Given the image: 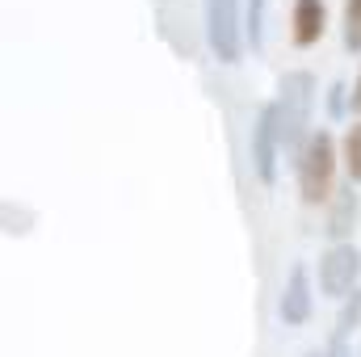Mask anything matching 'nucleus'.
<instances>
[{"label":"nucleus","instance_id":"nucleus-1","mask_svg":"<svg viewBox=\"0 0 361 357\" xmlns=\"http://www.w3.org/2000/svg\"><path fill=\"white\" fill-rule=\"evenodd\" d=\"M277 139H281V156L298 160L302 143L311 139V109H315V76L307 68H290L277 80Z\"/></svg>","mask_w":361,"mask_h":357},{"label":"nucleus","instance_id":"nucleus-2","mask_svg":"<svg viewBox=\"0 0 361 357\" xmlns=\"http://www.w3.org/2000/svg\"><path fill=\"white\" fill-rule=\"evenodd\" d=\"M336 139L319 126L311 131V139L302 143L298 160H294V177H298V198L307 206H319V202H332V177H336Z\"/></svg>","mask_w":361,"mask_h":357},{"label":"nucleus","instance_id":"nucleus-3","mask_svg":"<svg viewBox=\"0 0 361 357\" xmlns=\"http://www.w3.org/2000/svg\"><path fill=\"white\" fill-rule=\"evenodd\" d=\"M206 47L219 63L244 59V0H206Z\"/></svg>","mask_w":361,"mask_h":357},{"label":"nucleus","instance_id":"nucleus-4","mask_svg":"<svg viewBox=\"0 0 361 357\" xmlns=\"http://www.w3.org/2000/svg\"><path fill=\"white\" fill-rule=\"evenodd\" d=\"M252 173L261 177V185H277V160H281V139H277V105L261 101L257 118H252Z\"/></svg>","mask_w":361,"mask_h":357},{"label":"nucleus","instance_id":"nucleus-5","mask_svg":"<svg viewBox=\"0 0 361 357\" xmlns=\"http://www.w3.org/2000/svg\"><path fill=\"white\" fill-rule=\"evenodd\" d=\"M357 277H361V248L349 240V244H332L324 257H319V290L328 298H349L357 290Z\"/></svg>","mask_w":361,"mask_h":357},{"label":"nucleus","instance_id":"nucleus-6","mask_svg":"<svg viewBox=\"0 0 361 357\" xmlns=\"http://www.w3.org/2000/svg\"><path fill=\"white\" fill-rule=\"evenodd\" d=\"M311 307H315V294H311V269L302 261H294L286 273V286H281V298H277V320L298 328L311 320Z\"/></svg>","mask_w":361,"mask_h":357},{"label":"nucleus","instance_id":"nucleus-7","mask_svg":"<svg viewBox=\"0 0 361 357\" xmlns=\"http://www.w3.org/2000/svg\"><path fill=\"white\" fill-rule=\"evenodd\" d=\"M357 214H361L357 185L345 181V185L332 193V202H328V223H324L328 240H332V244H349V236H353V227H357Z\"/></svg>","mask_w":361,"mask_h":357},{"label":"nucleus","instance_id":"nucleus-8","mask_svg":"<svg viewBox=\"0 0 361 357\" xmlns=\"http://www.w3.org/2000/svg\"><path fill=\"white\" fill-rule=\"evenodd\" d=\"M324 30H328V8H324V0H294V8H290V38H294V47H315L319 38H324Z\"/></svg>","mask_w":361,"mask_h":357},{"label":"nucleus","instance_id":"nucleus-9","mask_svg":"<svg viewBox=\"0 0 361 357\" xmlns=\"http://www.w3.org/2000/svg\"><path fill=\"white\" fill-rule=\"evenodd\" d=\"M341 160H345V173L353 185H361V118H353V126L345 131L341 139Z\"/></svg>","mask_w":361,"mask_h":357},{"label":"nucleus","instance_id":"nucleus-10","mask_svg":"<svg viewBox=\"0 0 361 357\" xmlns=\"http://www.w3.org/2000/svg\"><path fill=\"white\" fill-rule=\"evenodd\" d=\"M244 34L252 51L265 47V0H244Z\"/></svg>","mask_w":361,"mask_h":357},{"label":"nucleus","instance_id":"nucleus-11","mask_svg":"<svg viewBox=\"0 0 361 357\" xmlns=\"http://www.w3.org/2000/svg\"><path fill=\"white\" fill-rule=\"evenodd\" d=\"M341 38H345V51L361 55V0H345V17H341Z\"/></svg>","mask_w":361,"mask_h":357},{"label":"nucleus","instance_id":"nucleus-12","mask_svg":"<svg viewBox=\"0 0 361 357\" xmlns=\"http://www.w3.org/2000/svg\"><path fill=\"white\" fill-rule=\"evenodd\" d=\"M353 328H361V286L341 303V315H336V328L332 332H341V337H353Z\"/></svg>","mask_w":361,"mask_h":357},{"label":"nucleus","instance_id":"nucleus-13","mask_svg":"<svg viewBox=\"0 0 361 357\" xmlns=\"http://www.w3.org/2000/svg\"><path fill=\"white\" fill-rule=\"evenodd\" d=\"M328 118H332V122L349 118V85H345V80H332V85H328Z\"/></svg>","mask_w":361,"mask_h":357},{"label":"nucleus","instance_id":"nucleus-14","mask_svg":"<svg viewBox=\"0 0 361 357\" xmlns=\"http://www.w3.org/2000/svg\"><path fill=\"white\" fill-rule=\"evenodd\" d=\"M328 357H353V345H349V337L332 332V341H328Z\"/></svg>","mask_w":361,"mask_h":357},{"label":"nucleus","instance_id":"nucleus-15","mask_svg":"<svg viewBox=\"0 0 361 357\" xmlns=\"http://www.w3.org/2000/svg\"><path fill=\"white\" fill-rule=\"evenodd\" d=\"M349 114L361 118V72H357V80H353V92H349Z\"/></svg>","mask_w":361,"mask_h":357},{"label":"nucleus","instance_id":"nucleus-16","mask_svg":"<svg viewBox=\"0 0 361 357\" xmlns=\"http://www.w3.org/2000/svg\"><path fill=\"white\" fill-rule=\"evenodd\" d=\"M357 357H361V353H357Z\"/></svg>","mask_w":361,"mask_h":357}]
</instances>
